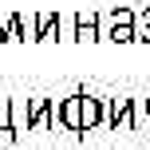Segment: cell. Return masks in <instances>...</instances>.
<instances>
[{
  "mask_svg": "<svg viewBox=\"0 0 150 150\" xmlns=\"http://www.w3.org/2000/svg\"><path fill=\"white\" fill-rule=\"evenodd\" d=\"M103 40L111 44H138V12L127 4H115L103 20Z\"/></svg>",
  "mask_w": 150,
  "mask_h": 150,
  "instance_id": "obj_1",
  "label": "cell"
},
{
  "mask_svg": "<svg viewBox=\"0 0 150 150\" xmlns=\"http://www.w3.org/2000/svg\"><path fill=\"white\" fill-rule=\"evenodd\" d=\"M134 122H138V99H127V95L107 99V127L111 130H134Z\"/></svg>",
  "mask_w": 150,
  "mask_h": 150,
  "instance_id": "obj_2",
  "label": "cell"
},
{
  "mask_svg": "<svg viewBox=\"0 0 150 150\" xmlns=\"http://www.w3.org/2000/svg\"><path fill=\"white\" fill-rule=\"evenodd\" d=\"M71 40L75 44H95V40H103V16L91 12V8L75 12L71 16Z\"/></svg>",
  "mask_w": 150,
  "mask_h": 150,
  "instance_id": "obj_3",
  "label": "cell"
},
{
  "mask_svg": "<svg viewBox=\"0 0 150 150\" xmlns=\"http://www.w3.org/2000/svg\"><path fill=\"white\" fill-rule=\"evenodd\" d=\"M59 127L83 134V91H75V95H67L59 103Z\"/></svg>",
  "mask_w": 150,
  "mask_h": 150,
  "instance_id": "obj_4",
  "label": "cell"
},
{
  "mask_svg": "<svg viewBox=\"0 0 150 150\" xmlns=\"http://www.w3.org/2000/svg\"><path fill=\"white\" fill-rule=\"evenodd\" d=\"M103 122H107V99L83 91V134L95 130V127H103Z\"/></svg>",
  "mask_w": 150,
  "mask_h": 150,
  "instance_id": "obj_5",
  "label": "cell"
},
{
  "mask_svg": "<svg viewBox=\"0 0 150 150\" xmlns=\"http://www.w3.org/2000/svg\"><path fill=\"white\" fill-rule=\"evenodd\" d=\"M28 115H32V130H44V127H52V130H55V115H52V99H44V95L28 99Z\"/></svg>",
  "mask_w": 150,
  "mask_h": 150,
  "instance_id": "obj_6",
  "label": "cell"
},
{
  "mask_svg": "<svg viewBox=\"0 0 150 150\" xmlns=\"http://www.w3.org/2000/svg\"><path fill=\"white\" fill-rule=\"evenodd\" d=\"M63 16L59 12H40L36 16V44H44V40H63Z\"/></svg>",
  "mask_w": 150,
  "mask_h": 150,
  "instance_id": "obj_7",
  "label": "cell"
},
{
  "mask_svg": "<svg viewBox=\"0 0 150 150\" xmlns=\"http://www.w3.org/2000/svg\"><path fill=\"white\" fill-rule=\"evenodd\" d=\"M32 130V115H28V99H12V138Z\"/></svg>",
  "mask_w": 150,
  "mask_h": 150,
  "instance_id": "obj_8",
  "label": "cell"
},
{
  "mask_svg": "<svg viewBox=\"0 0 150 150\" xmlns=\"http://www.w3.org/2000/svg\"><path fill=\"white\" fill-rule=\"evenodd\" d=\"M24 40H28L24 16H20V12H12V16H8V44H24Z\"/></svg>",
  "mask_w": 150,
  "mask_h": 150,
  "instance_id": "obj_9",
  "label": "cell"
},
{
  "mask_svg": "<svg viewBox=\"0 0 150 150\" xmlns=\"http://www.w3.org/2000/svg\"><path fill=\"white\" fill-rule=\"evenodd\" d=\"M0 130L12 134V99L8 95H0Z\"/></svg>",
  "mask_w": 150,
  "mask_h": 150,
  "instance_id": "obj_10",
  "label": "cell"
},
{
  "mask_svg": "<svg viewBox=\"0 0 150 150\" xmlns=\"http://www.w3.org/2000/svg\"><path fill=\"white\" fill-rule=\"evenodd\" d=\"M138 44H150V4L138 12Z\"/></svg>",
  "mask_w": 150,
  "mask_h": 150,
  "instance_id": "obj_11",
  "label": "cell"
},
{
  "mask_svg": "<svg viewBox=\"0 0 150 150\" xmlns=\"http://www.w3.org/2000/svg\"><path fill=\"white\" fill-rule=\"evenodd\" d=\"M0 44H8V16H0Z\"/></svg>",
  "mask_w": 150,
  "mask_h": 150,
  "instance_id": "obj_12",
  "label": "cell"
},
{
  "mask_svg": "<svg viewBox=\"0 0 150 150\" xmlns=\"http://www.w3.org/2000/svg\"><path fill=\"white\" fill-rule=\"evenodd\" d=\"M138 119H146V122H150V99H146V103H138Z\"/></svg>",
  "mask_w": 150,
  "mask_h": 150,
  "instance_id": "obj_13",
  "label": "cell"
}]
</instances>
